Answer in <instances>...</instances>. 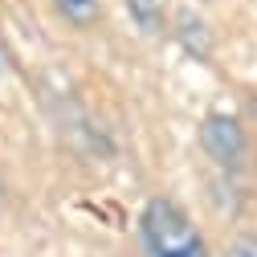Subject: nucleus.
<instances>
[{
    "mask_svg": "<svg viewBox=\"0 0 257 257\" xmlns=\"http://www.w3.org/2000/svg\"><path fill=\"white\" fill-rule=\"evenodd\" d=\"M53 9L61 21H70L74 29H90L102 17V0H53Z\"/></svg>",
    "mask_w": 257,
    "mask_h": 257,
    "instance_id": "obj_3",
    "label": "nucleus"
},
{
    "mask_svg": "<svg viewBox=\"0 0 257 257\" xmlns=\"http://www.w3.org/2000/svg\"><path fill=\"white\" fill-rule=\"evenodd\" d=\"M139 233H143L147 257H208L204 237L196 233V224L188 220V212L176 200H164V196L147 200L139 216Z\"/></svg>",
    "mask_w": 257,
    "mask_h": 257,
    "instance_id": "obj_1",
    "label": "nucleus"
},
{
    "mask_svg": "<svg viewBox=\"0 0 257 257\" xmlns=\"http://www.w3.org/2000/svg\"><path fill=\"white\" fill-rule=\"evenodd\" d=\"M126 9H131V17L139 21V29H147V33H155V29L164 25V17H159V0H126Z\"/></svg>",
    "mask_w": 257,
    "mask_h": 257,
    "instance_id": "obj_4",
    "label": "nucleus"
},
{
    "mask_svg": "<svg viewBox=\"0 0 257 257\" xmlns=\"http://www.w3.org/2000/svg\"><path fill=\"white\" fill-rule=\"evenodd\" d=\"M229 257H257V237H237L229 245Z\"/></svg>",
    "mask_w": 257,
    "mask_h": 257,
    "instance_id": "obj_5",
    "label": "nucleus"
},
{
    "mask_svg": "<svg viewBox=\"0 0 257 257\" xmlns=\"http://www.w3.org/2000/svg\"><path fill=\"white\" fill-rule=\"evenodd\" d=\"M200 147L212 164L220 168H241L245 155H249V139L241 131V122L229 118V114H208L204 126H200Z\"/></svg>",
    "mask_w": 257,
    "mask_h": 257,
    "instance_id": "obj_2",
    "label": "nucleus"
}]
</instances>
